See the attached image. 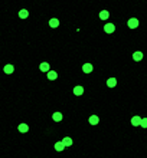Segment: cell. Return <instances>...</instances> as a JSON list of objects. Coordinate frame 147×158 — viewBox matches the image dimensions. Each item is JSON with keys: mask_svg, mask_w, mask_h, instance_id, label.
<instances>
[{"mask_svg": "<svg viewBox=\"0 0 147 158\" xmlns=\"http://www.w3.org/2000/svg\"><path fill=\"white\" fill-rule=\"evenodd\" d=\"M55 69H56V68H55ZM81 69L85 72V73H90V72L94 71V66L91 65V63H84V65L81 66Z\"/></svg>", "mask_w": 147, "mask_h": 158, "instance_id": "6da1fadb", "label": "cell"}, {"mask_svg": "<svg viewBox=\"0 0 147 158\" xmlns=\"http://www.w3.org/2000/svg\"><path fill=\"white\" fill-rule=\"evenodd\" d=\"M104 30H105L107 33H114L115 26L112 25V23H107V22H105V26H104Z\"/></svg>", "mask_w": 147, "mask_h": 158, "instance_id": "7a4b0ae2", "label": "cell"}, {"mask_svg": "<svg viewBox=\"0 0 147 158\" xmlns=\"http://www.w3.org/2000/svg\"><path fill=\"white\" fill-rule=\"evenodd\" d=\"M127 23H128V27H131V29H136V27L139 26V20H137L136 17H133V19L127 20Z\"/></svg>", "mask_w": 147, "mask_h": 158, "instance_id": "3957f363", "label": "cell"}, {"mask_svg": "<svg viewBox=\"0 0 147 158\" xmlns=\"http://www.w3.org/2000/svg\"><path fill=\"white\" fill-rule=\"evenodd\" d=\"M39 68H41L42 72H49V71H51V65L46 63V62H42L41 65H39Z\"/></svg>", "mask_w": 147, "mask_h": 158, "instance_id": "277c9868", "label": "cell"}, {"mask_svg": "<svg viewBox=\"0 0 147 158\" xmlns=\"http://www.w3.org/2000/svg\"><path fill=\"white\" fill-rule=\"evenodd\" d=\"M46 76L51 81H55V79H58V73L55 71H49V72H46Z\"/></svg>", "mask_w": 147, "mask_h": 158, "instance_id": "5b68a950", "label": "cell"}, {"mask_svg": "<svg viewBox=\"0 0 147 158\" xmlns=\"http://www.w3.org/2000/svg\"><path fill=\"white\" fill-rule=\"evenodd\" d=\"M16 129L19 132H27V131H29V125H27V124H20Z\"/></svg>", "mask_w": 147, "mask_h": 158, "instance_id": "8992f818", "label": "cell"}, {"mask_svg": "<svg viewBox=\"0 0 147 158\" xmlns=\"http://www.w3.org/2000/svg\"><path fill=\"white\" fill-rule=\"evenodd\" d=\"M62 142H63V145H65V148H68V147H71V145L74 144V141H72V138H69V136H65V138L62 139Z\"/></svg>", "mask_w": 147, "mask_h": 158, "instance_id": "52a82bcc", "label": "cell"}, {"mask_svg": "<svg viewBox=\"0 0 147 158\" xmlns=\"http://www.w3.org/2000/svg\"><path fill=\"white\" fill-rule=\"evenodd\" d=\"M131 124H133L134 127L141 125V118H140V117H133V118H131Z\"/></svg>", "mask_w": 147, "mask_h": 158, "instance_id": "ba28073f", "label": "cell"}, {"mask_svg": "<svg viewBox=\"0 0 147 158\" xmlns=\"http://www.w3.org/2000/svg\"><path fill=\"white\" fill-rule=\"evenodd\" d=\"M90 124L91 125H97L98 122H100V118H98V115H92V117H90Z\"/></svg>", "mask_w": 147, "mask_h": 158, "instance_id": "9c48e42d", "label": "cell"}, {"mask_svg": "<svg viewBox=\"0 0 147 158\" xmlns=\"http://www.w3.org/2000/svg\"><path fill=\"white\" fill-rule=\"evenodd\" d=\"M62 118H63V115L61 114V112H55V114L52 115V119H53V121H56V122L62 121Z\"/></svg>", "mask_w": 147, "mask_h": 158, "instance_id": "30bf717a", "label": "cell"}, {"mask_svg": "<svg viewBox=\"0 0 147 158\" xmlns=\"http://www.w3.org/2000/svg\"><path fill=\"white\" fill-rule=\"evenodd\" d=\"M3 71H4L6 73L10 75V73H13V72H14V66L13 65H6L4 68H3Z\"/></svg>", "mask_w": 147, "mask_h": 158, "instance_id": "8fae6325", "label": "cell"}, {"mask_svg": "<svg viewBox=\"0 0 147 158\" xmlns=\"http://www.w3.org/2000/svg\"><path fill=\"white\" fill-rule=\"evenodd\" d=\"M72 92L75 93V95H78V96H79V95H82V93H84V88H82V86H75Z\"/></svg>", "mask_w": 147, "mask_h": 158, "instance_id": "7c38bea8", "label": "cell"}, {"mask_svg": "<svg viewBox=\"0 0 147 158\" xmlns=\"http://www.w3.org/2000/svg\"><path fill=\"white\" fill-rule=\"evenodd\" d=\"M55 150H56V151L65 150V145H63V142H62V141H58L56 144H55Z\"/></svg>", "mask_w": 147, "mask_h": 158, "instance_id": "4fadbf2b", "label": "cell"}, {"mask_svg": "<svg viewBox=\"0 0 147 158\" xmlns=\"http://www.w3.org/2000/svg\"><path fill=\"white\" fill-rule=\"evenodd\" d=\"M100 17L102 20H108V17H110V13L107 10H102V12H100Z\"/></svg>", "mask_w": 147, "mask_h": 158, "instance_id": "5bb4252c", "label": "cell"}, {"mask_svg": "<svg viewBox=\"0 0 147 158\" xmlns=\"http://www.w3.org/2000/svg\"><path fill=\"white\" fill-rule=\"evenodd\" d=\"M17 14H19V17H22V19H27V17H29V12L24 10V9H23V10H20Z\"/></svg>", "mask_w": 147, "mask_h": 158, "instance_id": "9a60e30c", "label": "cell"}, {"mask_svg": "<svg viewBox=\"0 0 147 158\" xmlns=\"http://www.w3.org/2000/svg\"><path fill=\"white\" fill-rule=\"evenodd\" d=\"M48 23H49V26H51V27H58V26H59V20H58V19H51Z\"/></svg>", "mask_w": 147, "mask_h": 158, "instance_id": "2e32d148", "label": "cell"}, {"mask_svg": "<svg viewBox=\"0 0 147 158\" xmlns=\"http://www.w3.org/2000/svg\"><path fill=\"white\" fill-rule=\"evenodd\" d=\"M133 59L134 60H141L143 59V53L141 52H134L133 53Z\"/></svg>", "mask_w": 147, "mask_h": 158, "instance_id": "e0dca14e", "label": "cell"}, {"mask_svg": "<svg viewBox=\"0 0 147 158\" xmlns=\"http://www.w3.org/2000/svg\"><path fill=\"white\" fill-rule=\"evenodd\" d=\"M141 127L143 128H147V118H143L141 119Z\"/></svg>", "mask_w": 147, "mask_h": 158, "instance_id": "ac0fdd59", "label": "cell"}]
</instances>
